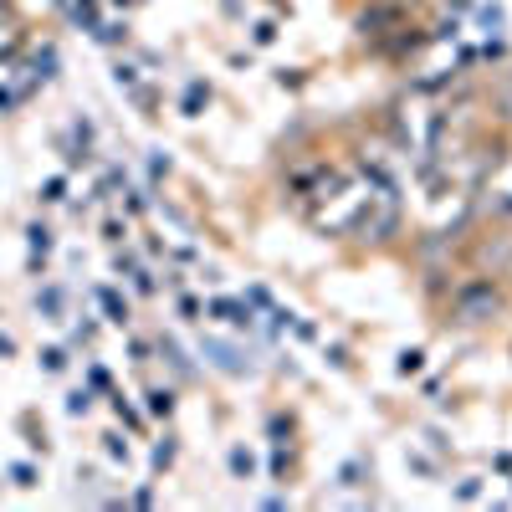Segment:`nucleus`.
Listing matches in <instances>:
<instances>
[{
    "label": "nucleus",
    "mask_w": 512,
    "mask_h": 512,
    "mask_svg": "<svg viewBox=\"0 0 512 512\" xmlns=\"http://www.w3.org/2000/svg\"><path fill=\"white\" fill-rule=\"evenodd\" d=\"M113 82H118L123 93H134L139 88V67L134 62H113Z\"/></svg>",
    "instance_id": "9d476101"
},
{
    "label": "nucleus",
    "mask_w": 512,
    "mask_h": 512,
    "mask_svg": "<svg viewBox=\"0 0 512 512\" xmlns=\"http://www.w3.org/2000/svg\"><path fill=\"white\" fill-rule=\"evenodd\" d=\"M88 405H93L88 390H72V395H67V415H88Z\"/></svg>",
    "instance_id": "f3484780"
},
{
    "label": "nucleus",
    "mask_w": 512,
    "mask_h": 512,
    "mask_svg": "<svg viewBox=\"0 0 512 512\" xmlns=\"http://www.w3.org/2000/svg\"><path fill=\"white\" fill-rule=\"evenodd\" d=\"M169 461H175V441H169V436H164V441L154 446V466H169Z\"/></svg>",
    "instance_id": "6ab92c4d"
},
{
    "label": "nucleus",
    "mask_w": 512,
    "mask_h": 512,
    "mask_svg": "<svg viewBox=\"0 0 512 512\" xmlns=\"http://www.w3.org/2000/svg\"><path fill=\"white\" fill-rule=\"evenodd\" d=\"M205 313L221 318V323H231V328H246V323H251V308H246V303H210Z\"/></svg>",
    "instance_id": "7ed1b4c3"
},
{
    "label": "nucleus",
    "mask_w": 512,
    "mask_h": 512,
    "mask_svg": "<svg viewBox=\"0 0 512 512\" xmlns=\"http://www.w3.org/2000/svg\"><path fill=\"white\" fill-rule=\"evenodd\" d=\"M205 103H210V82H190V88H185V98H180V113H190V118H195Z\"/></svg>",
    "instance_id": "0eeeda50"
},
{
    "label": "nucleus",
    "mask_w": 512,
    "mask_h": 512,
    "mask_svg": "<svg viewBox=\"0 0 512 512\" xmlns=\"http://www.w3.org/2000/svg\"><path fill=\"white\" fill-rule=\"evenodd\" d=\"M36 313L47 323H62V287H41L36 292Z\"/></svg>",
    "instance_id": "20e7f679"
},
{
    "label": "nucleus",
    "mask_w": 512,
    "mask_h": 512,
    "mask_svg": "<svg viewBox=\"0 0 512 512\" xmlns=\"http://www.w3.org/2000/svg\"><path fill=\"white\" fill-rule=\"evenodd\" d=\"M231 472H236V477H251V456H246V451H231Z\"/></svg>",
    "instance_id": "aec40b11"
},
{
    "label": "nucleus",
    "mask_w": 512,
    "mask_h": 512,
    "mask_svg": "<svg viewBox=\"0 0 512 512\" xmlns=\"http://www.w3.org/2000/svg\"><path fill=\"white\" fill-rule=\"evenodd\" d=\"M62 200H67V175H52L41 185V205H62Z\"/></svg>",
    "instance_id": "9b49d317"
},
{
    "label": "nucleus",
    "mask_w": 512,
    "mask_h": 512,
    "mask_svg": "<svg viewBox=\"0 0 512 512\" xmlns=\"http://www.w3.org/2000/svg\"><path fill=\"white\" fill-rule=\"evenodd\" d=\"M205 354H210V359H216L221 369H231V374L241 369V359H236V349H226V344H205Z\"/></svg>",
    "instance_id": "f8f14e48"
},
{
    "label": "nucleus",
    "mask_w": 512,
    "mask_h": 512,
    "mask_svg": "<svg viewBox=\"0 0 512 512\" xmlns=\"http://www.w3.org/2000/svg\"><path fill=\"white\" fill-rule=\"evenodd\" d=\"M16 98H21V93H11V88H0V113H11V108H16Z\"/></svg>",
    "instance_id": "b1692460"
},
{
    "label": "nucleus",
    "mask_w": 512,
    "mask_h": 512,
    "mask_svg": "<svg viewBox=\"0 0 512 512\" xmlns=\"http://www.w3.org/2000/svg\"><path fill=\"white\" fill-rule=\"evenodd\" d=\"M41 369H47V374H62V369H67V349H47V354H41Z\"/></svg>",
    "instance_id": "dca6fc26"
},
{
    "label": "nucleus",
    "mask_w": 512,
    "mask_h": 512,
    "mask_svg": "<svg viewBox=\"0 0 512 512\" xmlns=\"http://www.w3.org/2000/svg\"><path fill=\"white\" fill-rule=\"evenodd\" d=\"M400 26H410V0H369V6L354 16V31H359L364 47L379 41V36H390V31H400Z\"/></svg>",
    "instance_id": "f03ea898"
},
{
    "label": "nucleus",
    "mask_w": 512,
    "mask_h": 512,
    "mask_svg": "<svg viewBox=\"0 0 512 512\" xmlns=\"http://www.w3.org/2000/svg\"><path fill=\"white\" fill-rule=\"evenodd\" d=\"M497 118H502V128H512V82L497 88Z\"/></svg>",
    "instance_id": "ddd939ff"
},
{
    "label": "nucleus",
    "mask_w": 512,
    "mask_h": 512,
    "mask_svg": "<svg viewBox=\"0 0 512 512\" xmlns=\"http://www.w3.org/2000/svg\"><path fill=\"white\" fill-rule=\"evenodd\" d=\"M88 384H93V390H108L113 379H108V369H98V364H93V369H88Z\"/></svg>",
    "instance_id": "4be33fe9"
},
{
    "label": "nucleus",
    "mask_w": 512,
    "mask_h": 512,
    "mask_svg": "<svg viewBox=\"0 0 512 512\" xmlns=\"http://www.w3.org/2000/svg\"><path fill=\"white\" fill-rule=\"evenodd\" d=\"M236 6H241V0H226V11H236Z\"/></svg>",
    "instance_id": "a878e982"
},
{
    "label": "nucleus",
    "mask_w": 512,
    "mask_h": 512,
    "mask_svg": "<svg viewBox=\"0 0 512 512\" xmlns=\"http://www.w3.org/2000/svg\"><path fill=\"white\" fill-rule=\"evenodd\" d=\"M57 6H67V0H57Z\"/></svg>",
    "instance_id": "bb28decb"
},
{
    "label": "nucleus",
    "mask_w": 512,
    "mask_h": 512,
    "mask_svg": "<svg viewBox=\"0 0 512 512\" xmlns=\"http://www.w3.org/2000/svg\"><path fill=\"white\" fill-rule=\"evenodd\" d=\"M113 415H118V420H123V425H128V431H144V415H139V410H134V405H128V400H123V395H113Z\"/></svg>",
    "instance_id": "1a4fd4ad"
},
{
    "label": "nucleus",
    "mask_w": 512,
    "mask_h": 512,
    "mask_svg": "<svg viewBox=\"0 0 512 512\" xmlns=\"http://www.w3.org/2000/svg\"><path fill=\"white\" fill-rule=\"evenodd\" d=\"M251 41H256V47H272V41H277V21H256L251 26Z\"/></svg>",
    "instance_id": "4468645a"
},
{
    "label": "nucleus",
    "mask_w": 512,
    "mask_h": 512,
    "mask_svg": "<svg viewBox=\"0 0 512 512\" xmlns=\"http://www.w3.org/2000/svg\"><path fill=\"white\" fill-rule=\"evenodd\" d=\"M11 482H16V487H36V466H31V461H16V466H11Z\"/></svg>",
    "instance_id": "2eb2a0df"
},
{
    "label": "nucleus",
    "mask_w": 512,
    "mask_h": 512,
    "mask_svg": "<svg viewBox=\"0 0 512 512\" xmlns=\"http://www.w3.org/2000/svg\"><path fill=\"white\" fill-rule=\"evenodd\" d=\"M108 441V456H118V461H128V441L123 436H103Z\"/></svg>",
    "instance_id": "412c9836"
},
{
    "label": "nucleus",
    "mask_w": 512,
    "mask_h": 512,
    "mask_svg": "<svg viewBox=\"0 0 512 512\" xmlns=\"http://www.w3.org/2000/svg\"><path fill=\"white\" fill-rule=\"evenodd\" d=\"M420 364H425L420 349H405V354H400V374H420Z\"/></svg>",
    "instance_id": "a211bd4d"
},
{
    "label": "nucleus",
    "mask_w": 512,
    "mask_h": 512,
    "mask_svg": "<svg viewBox=\"0 0 512 512\" xmlns=\"http://www.w3.org/2000/svg\"><path fill=\"white\" fill-rule=\"evenodd\" d=\"M103 236H108V241H123V236H128V226H123V221H108V226H103Z\"/></svg>",
    "instance_id": "5701e85b"
},
{
    "label": "nucleus",
    "mask_w": 512,
    "mask_h": 512,
    "mask_svg": "<svg viewBox=\"0 0 512 512\" xmlns=\"http://www.w3.org/2000/svg\"><path fill=\"white\" fill-rule=\"evenodd\" d=\"M98 308L108 313V323H118V328L128 323V303H123V297H118L113 287H98Z\"/></svg>",
    "instance_id": "39448f33"
},
{
    "label": "nucleus",
    "mask_w": 512,
    "mask_h": 512,
    "mask_svg": "<svg viewBox=\"0 0 512 512\" xmlns=\"http://www.w3.org/2000/svg\"><path fill=\"white\" fill-rule=\"evenodd\" d=\"M149 415H154V420L175 415V390H149Z\"/></svg>",
    "instance_id": "6e6552de"
},
{
    "label": "nucleus",
    "mask_w": 512,
    "mask_h": 512,
    "mask_svg": "<svg viewBox=\"0 0 512 512\" xmlns=\"http://www.w3.org/2000/svg\"><path fill=\"white\" fill-rule=\"evenodd\" d=\"M108 6H118V11H128V6H134V0H108Z\"/></svg>",
    "instance_id": "393cba45"
},
{
    "label": "nucleus",
    "mask_w": 512,
    "mask_h": 512,
    "mask_svg": "<svg viewBox=\"0 0 512 512\" xmlns=\"http://www.w3.org/2000/svg\"><path fill=\"white\" fill-rule=\"evenodd\" d=\"M26 241H31V267H41V262H47V251H52V231L36 221V226L26 231Z\"/></svg>",
    "instance_id": "423d86ee"
},
{
    "label": "nucleus",
    "mask_w": 512,
    "mask_h": 512,
    "mask_svg": "<svg viewBox=\"0 0 512 512\" xmlns=\"http://www.w3.org/2000/svg\"><path fill=\"white\" fill-rule=\"evenodd\" d=\"M507 308V297L492 277H466L451 287V318L466 323V328H482V323H497Z\"/></svg>",
    "instance_id": "f257e3e1"
}]
</instances>
